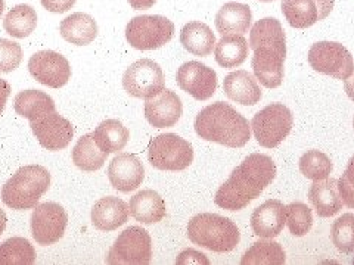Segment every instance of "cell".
<instances>
[{
	"mask_svg": "<svg viewBox=\"0 0 354 265\" xmlns=\"http://www.w3.org/2000/svg\"><path fill=\"white\" fill-rule=\"evenodd\" d=\"M31 130L35 132L40 145L52 152L62 150L70 145L74 136V127L68 119L57 112L30 121Z\"/></svg>",
	"mask_w": 354,
	"mask_h": 265,
	"instance_id": "9a60e30c",
	"label": "cell"
},
{
	"mask_svg": "<svg viewBox=\"0 0 354 265\" xmlns=\"http://www.w3.org/2000/svg\"><path fill=\"white\" fill-rule=\"evenodd\" d=\"M353 264H354V259H353Z\"/></svg>",
	"mask_w": 354,
	"mask_h": 265,
	"instance_id": "c3c4849f",
	"label": "cell"
},
{
	"mask_svg": "<svg viewBox=\"0 0 354 265\" xmlns=\"http://www.w3.org/2000/svg\"><path fill=\"white\" fill-rule=\"evenodd\" d=\"M3 10H5V0H0V17L3 15Z\"/></svg>",
	"mask_w": 354,
	"mask_h": 265,
	"instance_id": "f6af8a7d",
	"label": "cell"
},
{
	"mask_svg": "<svg viewBox=\"0 0 354 265\" xmlns=\"http://www.w3.org/2000/svg\"><path fill=\"white\" fill-rule=\"evenodd\" d=\"M250 48L254 50L251 66L256 79L268 88L279 87L283 81L286 39L276 18L257 21L250 32Z\"/></svg>",
	"mask_w": 354,
	"mask_h": 265,
	"instance_id": "7a4b0ae2",
	"label": "cell"
},
{
	"mask_svg": "<svg viewBox=\"0 0 354 265\" xmlns=\"http://www.w3.org/2000/svg\"><path fill=\"white\" fill-rule=\"evenodd\" d=\"M36 261V249L24 237L8 239L0 245L2 265H31Z\"/></svg>",
	"mask_w": 354,
	"mask_h": 265,
	"instance_id": "d6a6232c",
	"label": "cell"
},
{
	"mask_svg": "<svg viewBox=\"0 0 354 265\" xmlns=\"http://www.w3.org/2000/svg\"><path fill=\"white\" fill-rule=\"evenodd\" d=\"M334 170V164L326 153L320 150H307L300 158V171L306 179L312 181L325 180Z\"/></svg>",
	"mask_w": 354,
	"mask_h": 265,
	"instance_id": "836d02e7",
	"label": "cell"
},
{
	"mask_svg": "<svg viewBox=\"0 0 354 265\" xmlns=\"http://www.w3.org/2000/svg\"><path fill=\"white\" fill-rule=\"evenodd\" d=\"M108 179L115 190L129 193L140 187L145 179V168L136 155L123 152L111 161L108 167Z\"/></svg>",
	"mask_w": 354,
	"mask_h": 265,
	"instance_id": "2e32d148",
	"label": "cell"
},
{
	"mask_svg": "<svg viewBox=\"0 0 354 265\" xmlns=\"http://www.w3.org/2000/svg\"><path fill=\"white\" fill-rule=\"evenodd\" d=\"M334 9V0H282V12L294 28H308L324 21Z\"/></svg>",
	"mask_w": 354,
	"mask_h": 265,
	"instance_id": "e0dca14e",
	"label": "cell"
},
{
	"mask_svg": "<svg viewBox=\"0 0 354 265\" xmlns=\"http://www.w3.org/2000/svg\"><path fill=\"white\" fill-rule=\"evenodd\" d=\"M152 259V239L145 228L131 226L121 233L111 246L108 264H149Z\"/></svg>",
	"mask_w": 354,
	"mask_h": 265,
	"instance_id": "30bf717a",
	"label": "cell"
},
{
	"mask_svg": "<svg viewBox=\"0 0 354 265\" xmlns=\"http://www.w3.org/2000/svg\"><path fill=\"white\" fill-rule=\"evenodd\" d=\"M274 177L273 159L263 153H251L232 171L227 181L220 186L214 202L227 211H241L272 184Z\"/></svg>",
	"mask_w": 354,
	"mask_h": 265,
	"instance_id": "6da1fadb",
	"label": "cell"
},
{
	"mask_svg": "<svg viewBox=\"0 0 354 265\" xmlns=\"http://www.w3.org/2000/svg\"><path fill=\"white\" fill-rule=\"evenodd\" d=\"M43 8L53 14H64L75 5L77 0H40Z\"/></svg>",
	"mask_w": 354,
	"mask_h": 265,
	"instance_id": "74e56055",
	"label": "cell"
},
{
	"mask_svg": "<svg viewBox=\"0 0 354 265\" xmlns=\"http://www.w3.org/2000/svg\"><path fill=\"white\" fill-rule=\"evenodd\" d=\"M50 174L41 165H26L6 181L2 189L3 204L15 211H27L39 205L49 190Z\"/></svg>",
	"mask_w": 354,
	"mask_h": 265,
	"instance_id": "277c9868",
	"label": "cell"
},
{
	"mask_svg": "<svg viewBox=\"0 0 354 265\" xmlns=\"http://www.w3.org/2000/svg\"><path fill=\"white\" fill-rule=\"evenodd\" d=\"M22 61V49L18 43L0 39V72L15 71Z\"/></svg>",
	"mask_w": 354,
	"mask_h": 265,
	"instance_id": "8d00e7d4",
	"label": "cell"
},
{
	"mask_svg": "<svg viewBox=\"0 0 354 265\" xmlns=\"http://www.w3.org/2000/svg\"><path fill=\"white\" fill-rule=\"evenodd\" d=\"M353 127H354V118H353Z\"/></svg>",
	"mask_w": 354,
	"mask_h": 265,
	"instance_id": "7dc6e473",
	"label": "cell"
},
{
	"mask_svg": "<svg viewBox=\"0 0 354 265\" xmlns=\"http://www.w3.org/2000/svg\"><path fill=\"white\" fill-rule=\"evenodd\" d=\"M37 27L36 9L30 5H17L3 19V28L15 39L28 37Z\"/></svg>",
	"mask_w": 354,
	"mask_h": 265,
	"instance_id": "4dcf8cb0",
	"label": "cell"
},
{
	"mask_svg": "<svg viewBox=\"0 0 354 265\" xmlns=\"http://www.w3.org/2000/svg\"><path fill=\"white\" fill-rule=\"evenodd\" d=\"M344 90H346L347 96L354 102V71L347 80H344Z\"/></svg>",
	"mask_w": 354,
	"mask_h": 265,
	"instance_id": "7bdbcfd3",
	"label": "cell"
},
{
	"mask_svg": "<svg viewBox=\"0 0 354 265\" xmlns=\"http://www.w3.org/2000/svg\"><path fill=\"white\" fill-rule=\"evenodd\" d=\"M252 14L248 5L229 2L220 8L216 15V28L221 36L245 35L251 27Z\"/></svg>",
	"mask_w": 354,
	"mask_h": 265,
	"instance_id": "cb8c5ba5",
	"label": "cell"
},
{
	"mask_svg": "<svg viewBox=\"0 0 354 265\" xmlns=\"http://www.w3.org/2000/svg\"><path fill=\"white\" fill-rule=\"evenodd\" d=\"M223 92L226 96L239 105L252 106L261 99V90L257 79L248 71H234L225 77Z\"/></svg>",
	"mask_w": 354,
	"mask_h": 265,
	"instance_id": "44dd1931",
	"label": "cell"
},
{
	"mask_svg": "<svg viewBox=\"0 0 354 265\" xmlns=\"http://www.w3.org/2000/svg\"><path fill=\"white\" fill-rule=\"evenodd\" d=\"M9 95H10V84L0 79V115H2L3 109L6 106V101H8Z\"/></svg>",
	"mask_w": 354,
	"mask_h": 265,
	"instance_id": "ab89813d",
	"label": "cell"
},
{
	"mask_svg": "<svg viewBox=\"0 0 354 265\" xmlns=\"http://www.w3.org/2000/svg\"><path fill=\"white\" fill-rule=\"evenodd\" d=\"M176 262L177 264H209L207 255L194 249L183 251L179 255V258L176 259Z\"/></svg>",
	"mask_w": 354,
	"mask_h": 265,
	"instance_id": "f35d334b",
	"label": "cell"
},
{
	"mask_svg": "<svg viewBox=\"0 0 354 265\" xmlns=\"http://www.w3.org/2000/svg\"><path fill=\"white\" fill-rule=\"evenodd\" d=\"M308 63L315 71L337 80H347L354 71L351 53L335 41L315 43L308 50Z\"/></svg>",
	"mask_w": 354,
	"mask_h": 265,
	"instance_id": "9c48e42d",
	"label": "cell"
},
{
	"mask_svg": "<svg viewBox=\"0 0 354 265\" xmlns=\"http://www.w3.org/2000/svg\"><path fill=\"white\" fill-rule=\"evenodd\" d=\"M285 251L281 246V243L273 240H260L243 253L241 258V264L250 265H281L285 262Z\"/></svg>",
	"mask_w": 354,
	"mask_h": 265,
	"instance_id": "1f68e13d",
	"label": "cell"
},
{
	"mask_svg": "<svg viewBox=\"0 0 354 265\" xmlns=\"http://www.w3.org/2000/svg\"><path fill=\"white\" fill-rule=\"evenodd\" d=\"M96 145L104 152L118 153L123 150L130 139V131L118 119H106L93 131Z\"/></svg>",
	"mask_w": 354,
	"mask_h": 265,
	"instance_id": "f546056e",
	"label": "cell"
},
{
	"mask_svg": "<svg viewBox=\"0 0 354 265\" xmlns=\"http://www.w3.org/2000/svg\"><path fill=\"white\" fill-rule=\"evenodd\" d=\"M176 80L182 90L189 93L196 101H208L217 90L216 71L198 61L183 63L177 70Z\"/></svg>",
	"mask_w": 354,
	"mask_h": 265,
	"instance_id": "5bb4252c",
	"label": "cell"
},
{
	"mask_svg": "<svg viewBox=\"0 0 354 265\" xmlns=\"http://www.w3.org/2000/svg\"><path fill=\"white\" fill-rule=\"evenodd\" d=\"M174 35V24L161 15L133 18L126 27V39L138 50H155L167 44Z\"/></svg>",
	"mask_w": 354,
	"mask_h": 265,
	"instance_id": "ba28073f",
	"label": "cell"
},
{
	"mask_svg": "<svg viewBox=\"0 0 354 265\" xmlns=\"http://www.w3.org/2000/svg\"><path fill=\"white\" fill-rule=\"evenodd\" d=\"M68 215L57 202H44L35 208L31 215V235L41 246L53 245L62 239Z\"/></svg>",
	"mask_w": 354,
	"mask_h": 265,
	"instance_id": "7c38bea8",
	"label": "cell"
},
{
	"mask_svg": "<svg viewBox=\"0 0 354 265\" xmlns=\"http://www.w3.org/2000/svg\"><path fill=\"white\" fill-rule=\"evenodd\" d=\"M106 158L108 153L96 145L93 132H88V135H84L82 139H79L73 149L74 165L87 173L101 170L106 162Z\"/></svg>",
	"mask_w": 354,
	"mask_h": 265,
	"instance_id": "f1b7e54d",
	"label": "cell"
},
{
	"mask_svg": "<svg viewBox=\"0 0 354 265\" xmlns=\"http://www.w3.org/2000/svg\"><path fill=\"white\" fill-rule=\"evenodd\" d=\"M130 215L129 205L123 199L106 196L93 205L91 218L92 224L101 231H114L127 223Z\"/></svg>",
	"mask_w": 354,
	"mask_h": 265,
	"instance_id": "ffe728a7",
	"label": "cell"
},
{
	"mask_svg": "<svg viewBox=\"0 0 354 265\" xmlns=\"http://www.w3.org/2000/svg\"><path fill=\"white\" fill-rule=\"evenodd\" d=\"M286 224V206L276 199L264 202L254 209L251 215V228L263 239H273L282 233Z\"/></svg>",
	"mask_w": 354,
	"mask_h": 265,
	"instance_id": "d6986e66",
	"label": "cell"
},
{
	"mask_svg": "<svg viewBox=\"0 0 354 265\" xmlns=\"http://www.w3.org/2000/svg\"><path fill=\"white\" fill-rule=\"evenodd\" d=\"M6 214L3 213V209L0 208V235H3V231L6 228Z\"/></svg>",
	"mask_w": 354,
	"mask_h": 265,
	"instance_id": "ee69618b",
	"label": "cell"
},
{
	"mask_svg": "<svg viewBox=\"0 0 354 265\" xmlns=\"http://www.w3.org/2000/svg\"><path fill=\"white\" fill-rule=\"evenodd\" d=\"M15 112L30 121H36L55 112L53 99L40 90H24L15 96L14 101Z\"/></svg>",
	"mask_w": 354,
	"mask_h": 265,
	"instance_id": "4316f807",
	"label": "cell"
},
{
	"mask_svg": "<svg viewBox=\"0 0 354 265\" xmlns=\"http://www.w3.org/2000/svg\"><path fill=\"white\" fill-rule=\"evenodd\" d=\"M346 177V180L348 181V184L354 189V157H351V159L348 161V165L347 168L344 171V174H342Z\"/></svg>",
	"mask_w": 354,
	"mask_h": 265,
	"instance_id": "b9f144b4",
	"label": "cell"
},
{
	"mask_svg": "<svg viewBox=\"0 0 354 265\" xmlns=\"http://www.w3.org/2000/svg\"><path fill=\"white\" fill-rule=\"evenodd\" d=\"M130 215L142 224H157L165 217V202L155 190H142L130 199Z\"/></svg>",
	"mask_w": 354,
	"mask_h": 265,
	"instance_id": "603a6c76",
	"label": "cell"
},
{
	"mask_svg": "<svg viewBox=\"0 0 354 265\" xmlns=\"http://www.w3.org/2000/svg\"><path fill=\"white\" fill-rule=\"evenodd\" d=\"M260 2H273V0H260Z\"/></svg>",
	"mask_w": 354,
	"mask_h": 265,
	"instance_id": "bcb514c9",
	"label": "cell"
},
{
	"mask_svg": "<svg viewBox=\"0 0 354 265\" xmlns=\"http://www.w3.org/2000/svg\"><path fill=\"white\" fill-rule=\"evenodd\" d=\"M330 240L339 252H354V214H344L334 221L330 228Z\"/></svg>",
	"mask_w": 354,
	"mask_h": 265,
	"instance_id": "d590c367",
	"label": "cell"
},
{
	"mask_svg": "<svg viewBox=\"0 0 354 265\" xmlns=\"http://www.w3.org/2000/svg\"><path fill=\"white\" fill-rule=\"evenodd\" d=\"M145 118L155 128H169L177 124L183 114L180 97L173 90L164 88L161 93L148 99L145 104Z\"/></svg>",
	"mask_w": 354,
	"mask_h": 265,
	"instance_id": "ac0fdd59",
	"label": "cell"
},
{
	"mask_svg": "<svg viewBox=\"0 0 354 265\" xmlns=\"http://www.w3.org/2000/svg\"><path fill=\"white\" fill-rule=\"evenodd\" d=\"M338 180L325 179L313 181L308 190V201L319 217L330 218L342 209V199L338 192Z\"/></svg>",
	"mask_w": 354,
	"mask_h": 265,
	"instance_id": "7402d4cb",
	"label": "cell"
},
{
	"mask_svg": "<svg viewBox=\"0 0 354 265\" xmlns=\"http://www.w3.org/2000/svg\"><path fill=\"white\" fill-rule=\"evenodd\" d=\"M129 3L136 10H147L157 3V0H129Z\"/></svg>",
	"mask_w": 354,
	"mask_h": 265,
	"instance_id": "60d3db41",
	"label": "cell"
},
{
	"mask_svg": "<svg viewBox=\"0 0 354 265\" xmlns=\"http://www.w3.org/2000/svg\"><path fill=\"white\" fill-rule=\"evenodd\" d=\"M214 55L220 66L236 68L248 57V41L242 35H225L216 43Z\"/></svg>",
	"mask_w": 354,
	"mask_h": 265,
	"instance_id": "83f0119b",
	"label": "cell"
},
{
	"mask_svg": "<svg viewBox=\"0 0 354 265\" xmlns=\"http://www.w3.org/2000/svg\"><path fill=\"white\" fill-rule=\"evenodd\" d=\"M286 224L292 236H306L313 226L312 209L303 202L290 204L286 206Z\"/></svg>",
	"mask_w": 354,
	"mask_h": 265,
	"instance_id": "e575fe53",
	"label": "cell"
},
{
	"mask_svg": "<svg viewBox=\"0 0 354 265\" xmlns=\"http://www.w3.org/2000/svg\"><path fill=\"white\" fill-rule=\"evenodd\" d=\"M182 46L195 57H208L216 48V36L207 24L192 21L180 31Z\"/></svg>",
	"mask_w": 354,
	"mask_h": 265,
	"instance_id": "484cf974",
	"label": "cell"
},
{
	"mask_svg": "<svg viewBox=\"0 0 354 265\" xmlns=\"http://www.w3.org/2000/svg\"><path fill=\"white\" fill-rule=\"evenodd\" d=\"M61 36L75 46L91 44L97 36V24L95 18L83 12H75L61 21Z\"/></svg>",
	"mask_w": 354,
	"mask_h": 265,
	"instance_id": "d4e9b609",
	"label": "cell"
},
{
	"mask_svg": "<svg viewBox=\"0 0 354 265\" xmlns=\"http://www.w3.org/2000/svg\"><path fill=\"white\" fill-rule=\"evenodd\" d=\"M294 126V117L290 108L283 104H270L254 115L251 130L259 145L273 149L290 135Z\"/></svg>",
	"mask_w": 354,
	"mask_h": 265,
	"instance_id": "8992f818",
	"label": "cell"
},
{
	"mask_svg": "<svg viewBox=\"0 0 354 265\" xmlns=\"http://www.w3.org/2000/svg\"><path fill=\"white\" fill-rule=\"evenodd\" d=\"M187 237L201 248L213 252L234 251L241 239L239 228L234 221L212 213L195 215L187 224Z\"/></svg>",
	"mask_w": 354,
	"mask_h": 265,
	"instance_id": "5b68a950",
	"label": "cell"
},
{
	"mask_svg": "<svg viewBox=\"0 0 354 265\" xmlns=\"http://www.w3.org/2000/svg\"><path fill=\"white\" fill-rule=\"evenodd\" d=\"M123 87L130 96L145 101L157 96L165 88L161 66L152 59L136 61L126 70Z\"/></svg>",
	"mask_w": 354,
	"mask_h": 265,
	"instance_id": "8fae6325",
	"label": "cell"
},
{
	"mask_svg": "<svg viewBox=\"0 0 354 265\" xmlns=\"http://www.w3.org/2000/svg\"><path fill=\"white\" fill-rule=\"evenodd\" d=\"M28 71L35 79L52 88L64 87L71 79V66L65 57L53 50H40L28 61Z\"/></svg>",
	"mask_w": 354,
	"mask_h": 265,
	"instance_id": "4fadbf2b",
	"label": "cell"
},
{
	"mask_svg": "<svg viewBox=\"0 0 354 265\" xmlns=\"http://www.w3.org/2000/svg\"><path fill=\"white\" fill-rule=\"evenodd\" d=\"M148 159L153 168L161 171H182L191 167L194 149L187 140L174 132H165L151 140Z\"/></svg>",
	"mask_w": 354,
	"mask_h": 265,
	"instance_id": "52a82bcc",
	"label": "cell"
},
{
	"mask_svg": "<svg viewBox=\"0 0 354 265\" xmlns=\"http://www.w3.org/2000/svg\"><path fill=\"white\" fill-rule=\"evenodd\" d=\"M194 127L201 139L227 148L245 146L251 137L247 118L225 102H216L199 110Z\"/></svg>",
	"mask_w": 354,
	"mask_h": 265,
	"instance_id": "3957f363",
	"label": "cell"
}]
</instances>
